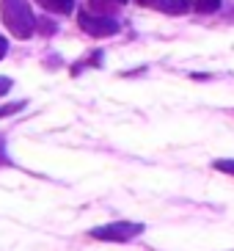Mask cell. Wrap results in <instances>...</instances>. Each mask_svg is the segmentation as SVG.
I'll return each mask as SVG.
<instances>
[{"mask_svg":"<svg viewBox=\"0 0 234 251\" xmlns=\"http://www.w3.org/2000/svg\"><path fill=\"white\" fill-rule=\"evenodd\" d=\"M8 91H11V77H3V75H0V97L8 94Z\"/></svg>","mask_w":234,"mask_h":251,"instance_id":"30bf717a","label":"cell"},{"mask_svg":"<svg viewBox=\"0 0 234 251\" xmlns=\"http://www.w3.org/2000/svg\"><path fill=\"white\" fill-rule=\"evenodd\" d=\"M215 171H223V174H232L234 177V157H220V160H212Z\"/></svg>","mask_w":234,"mask_h":251,"instance_id":"ba28073f","label":"cell"},{"mask_svg":"<svg viewBox=\"0 0 234 251\" xmlns=\"http://www.w3.org/2000/svg\"><path fill=\"white\" fill-rule=\"evenodd\" d=\"M143 224L138 221H110V224H102V226H94L88 232V237L94 240H105V243H127L132 237L143 235Z\"/></svg>","mask_w":234,"mask_h":251,"instance_id":"7a4b0ae2","label":"cell"},{"mask_svg":"<svg viewBox=\"0 0 234 251\" xmlns=\"http://www.w3.org/2000/svg\"><path fill=\"white\" fill-rule=\"evenodd\" d=\"M127 0H88V6H91V11L94 14H105V11H110V8L116 6H124Z\"/></svg>","mask_w":234,"mask_h":251,"instance_id":"52a82bcc","label":"cell"},{"mask_svg":"<svg viewBox=\"0 0 234 251\" xmlns=\"http://www.w3.org/2000/svg\"><path fill=\"white\" fill-rule=\"evenodd\" d=\"M6 52H8V42H6V39H3V36H0V58H3Z\"/></svg>","mask_w":234,"mask_h":251,"instance_id":"7c38bea8","label":"cell"},{"mask_svg":"<svg viewBox=\"0 0 234 251\" xmlns=\"http://www.w3.org/2000/svg\"><path fill=\"white\" fill-rule=\"evenodd\" d=\"M25 100H20V102H11V105H0V116H11V113H17V111H22L25 108Z\"/></svg>","mask_w":234,"mask_h":251,"instance_id":"9c48e42d","label":"cell"},{"mask_svg":"<svg viewBox=\"0 0 234 251\" xmlns=\"http://www.w3.org/2000/svg\"><path fill=\"white\" fill-rule=\"evenodd\" d=\"M39 6H44L47 11H52V14H69L74 8V0H36Z\"/></svg>","mask_w":234,"mask_h":251,"instance_id":"5b68a950","label":"cell"},{"mask_svg":"<svg viewBox=\"0 0 234 251\" xmlns=\"http://www.w3.org/2000/svg\"><path fill=\"white\" fill-rule=\"evenodd\" d=\"M135 3H140V6H154L157 0H135Z\"/></svg>","mask_w":234,"mask_h":251,"instance_id":"4fadbf2b","label":"cell"},{"mask_svg":"<svg viewBox=\"0 0 234 251\" xmlns=\"http://www.w3.org/2000/svg\"><path fill=\"white\" fill-rule=\"evenodd\" d=\"M0 163H3V166L8 163V157H6V138H3V133H0Z\"/></svg>","mask_w":234,"mask_h":251,"instance_id":"8fae6325","label":"cell"},{"mask_svg":"<svg viewBox=\"0 0 234 251\" xmlns=\"http://www.w3.org/2000/svg\"><path fill=\"white\" fill-rule=\"evenodd\" d=\"M77 25L86 30L88 36L105 39V36H116L118 33V20H113L110 14H94V11H80L77 14Z\"/></svg>","mask_w":234,"mask_h":251,"instance_id":"3957f363","label":"cell"},{"mask_svg":"<svg viewBox=\"0 0 234 251\" xmlns=\"http://www.w3.org/2000/svg\"><path fill=\"white\" fill-rule=\"evenodd\" d=\"M0 17L3 25L14 39H30L36 33V14L28 6V0H0Z\"/></svg>","mask_w":234,"mask_h":251,"instance_id":"6da1fadb","label":"cell"},{"mask_svg":"<svg viewBox=\"0 0 234 251\" xmlns=\"http://www.w3.org/2000/svg\"><path fill=\"white\" fill-rule=\"evenodd\" d=\"M154 6L160 8L163 14H187L190 11V0H157Z\"/></svg>","mask_w":234,"mask_h":251,"instance_id":"277c9868","label":"cell"},{"mask_svg":"<svg viewBox=\"0 0 234 251\" xmlns=\"http://www.w3.org/2000/svg\"><path fill=\"white\" fill-rule=\"evenodd\" d=\"M190 8L198 14H215L220 11V0H190Z\"/></svg>","mask_w":234,"mask_h":251,"instance_id":"8992f818","label":"cell"}]
</instances>
